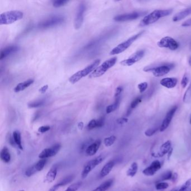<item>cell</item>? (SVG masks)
I'll use <instances>...</instances> for the list:
<instances>
[{"label": "cell", "mask_w": 191, "mask_h": 191, "mask_svg": "<svg viewBox=\"0 0 191 191\" xmlns=\"http://www.w3.org/2000/svg\"><path fill=\"white\" fill-rule=\"evenodd\" d=\"M173 10H157L152 12L144 17L139 24L140 27H145L157 22L160 18L167 17L172 14Z\"/></svg>", "instance_id": "obj_1"}, {"label": "cell", "mask_w": 191, "mask_h": 191, "mask_svg": "<svg viewBox=\"0 0 191 191\" xmlns=\"http://www.w3.org/2000/svg\"><path fill=\"white\" fill-rule=\"evenodd\" d=\"M101 62V60L98 59L96 60L92 63H91L86 67L80 70L79 71L76 72V73H74L73 75H72L69 79V81L70 83L74 84L76 83H78L79 81H80L81 79L83 78H85V76H88V75L91 74L92 73L96 68L98 67V65H99Z\"/></svg>", "instance_id": "obj_2"}, {"label": "cell", "mask_w": 191, "mask_h": 191, "mask_svg": "<svg viewBox=\"0 0 191 191\" xmlns=\"http://www.w3.org/2000/svg\"><path fill=\"white\" fill-rule=\"evenodd\" d=\"M24 17L23 12L14 10L5 12L0 15V24L9 25L20 20Z\"/></svg>", "instance_id": "obj_3"}, {"label": "cell", "mask_w": 191, "mask_h": 191, "mask_svg": "<svg viewBox=\"0 0 191 191\" xmlns=\"http://www.w3.org/2000/svg\"><path fill=\"white\" fill-rule=\"evenodd\" d=\"M117 61V57H113L103 62L101 66L96 68L89 76L90 78H96L103 76L108 70L112 67Z\"/></svg>", "instance_id": "obj_4"}, {"label": "cell", "mask_w": 191, "mask_h": 191, "mask_svg": "<svg viewBox=\"0 0 191 191\" xmlns=\"http://www.w3.org/2000/svg\"><path fill=\"white\" fill-rule=\"evenodd\" d=\"M145 33V31H142L140 33L135 34L134 35L130 37L129 39L125 40L124 42L120 43L117 46L114 47L110 52L111 55H116L120 54L124 51H126L127 48H129L131 45L139 37Z\"/></svg>", "instance_id": "obj_5"}, {"label": "cell", "mask_w": 191, "mask_h": 191, "mask_svg": "<svg viewBox=\"0 0 191 191\" xmlns=\"http://www.w3.org/2000/svg\"><path fill=\"white\" fill-rule=\"evenodd\" d=\"M174 65L173 64L170 63H165L164 65H162L156 67H145L144 69V71L145 72H149L152 71L154 76L159 78L162 77L167 73H168L170 70L172 68L174 67Z\"/></svg>", "instance_id": "obj_6"}, {"label": "cell", "mask_w": 191, "mask_h": 191, "mask_svg": "<svg viewBox=\"0 0 191 191\" xmlns=\"http://www.w3.org/2000/svg\"><path fill=\"white\" fill-rule=\"evenodd\" d=\"M64 22L65 18L62 16H54L40 22L38 24V28L40 29L51 28L61 24Z\"/></svg>", "instance_id": "obj_7"}, {"label": "cell", "mask_w": 191, "mask_h": 191, "mask_svg": "<svg viewBox=\"0 0 191 191\" xmlns=\"http://www.w3.org/2000/svg\"><path fill=\"white\" fill-rule=\"evenodd\" d=\"M104 160V157L101 155L89 161L88 163H86L83 167V169L81 173V177L83 179L87 177L90 172L96 167L99 165L101 163L103 162Z\"/></svg>", "instance_id": "obj_8"}, {"label": "cell", "mask_w": 191, "mask_h": 191, "mask_svg": "<svg viewBox=\"0 0 191 191\" xmlns=\"http://www.w3.org/2000/svg\"><path fill=\"white\" fill-rule=\"evenodd\" d=\"M146 11H136L119 15L114 17V20L117 22H124L136 20L139 17L144 16L146 14Z\"/></svg>", "instance_id": "obj_9"}, {"label": "cell", "mask_w": 191, "mask_h": 191, "mask_svg": "<svg viewBox=\"0 0 191 191\" xmlns=\"http://www.w3.org/2000/svg\"><path fill=\"white\" fill-rule=\"evenodd\" d=\"M157 45L160 48H166L172 51H175L179 48L180 44L173 38L165 37L157 42Z\"/></svg>", "instance_id": "obj_10"}, {"label": "cell", "mask_w": 191, "mask_h": 191, "mask_svg": "<svg viewBox=\"0 0 191 191\" xmlns=\"http://www.w3.org/2000/svg\"><path fill=\"white\" fill-rule=\"evenodd\" d=\"M86 10V6L84 2L79 4L78 11L74 20V28L78 30L81 27L84 19L85 12Z\"/></svg>", "instance_id": "obj_11"}, {"label": "cell", "mask_w": 191, "mask_h": 191, "mask_svg": "<svg viewBox=\"0 0 191 191\" xmlns=\"http://www.w3.org/2000/svg\"><path fill=\"white\" fill-rule=\"evenodd\" d=\"M61 146L60 143H56L50 147L44 149L39 154L38 157L40 159H47L48 157H55L60 152Z\"/></svg>", "instance_id": "obj_12"}, {"label": "cell", "mask_w": 191, "mask_h": 191, "mask_svg": "<svg viewBox=\"0 0 191 191\" xmlns=\"http://www.w3.org/2000/svg\"><path fill=\"white\" fill-rule=\"evenodd\" d=\"M145 55V51L140 50L137 51L129 57V58L123 60L121 62V64L125 66H131L135 64L142 58Z\"/></svg>", "instance_id": "obj_13"}, {"label": "cell", "mask_w": 191, "mask_h": 191, "mask_svg": "<svg viewBox=\"0 0 191 191\" xmlns=\"http://www.w3.org/2000/svg\"><path fill=\"white\" fill-rule=\"evenodd\" d=\"M177 108H178L177 106H174V107H172L169 111L167 113L166 116L164 118V119L163 120V122L160 127V132L164 131L168 127L169 124L172 120V118L174 116L175 113L177 110Z\"/></svg>", "instance_id": "obj_14"}, {"label": "cell", "mask_w": 191, "mask_h": 191, "mask_svg": "<svg viewBox=\"0 0 191 191\" xmlns=\"http://www.w3.org/2000/svg\"><path fill=\"white\" fill-rule=\"evenodd\" d=\"M162 168L161 163L159 160H155L151 164L150 166L145 169L142 173L146 176H152L156 174L158 170Z\"/></svg>", "instance_id": "obj_15"}, {"label": "cell", "mask_w": 191, "mask_h": 191, "mask_svg": "<svg viewBox=\"0 0 191 191\" xmlns=\"http://www.w3.org/2000/svg\"><path fill=\"white\" fill-rule=\"evenodd\" d=\"M172 149V143L170 141H167L164 144H163L160 146L159 151L157 153L152 154V155L155 157H164L167 154H168L169 152Z\"/></svg>", "instance_id": "obj_16"}, {"label": "cell", "mask_w": 191, "mask_h": 191, "mask_svg": "<svg viewBox=\"0 0 191 191\" xmlns=\"http://www.w3.org/2000/svg\"><path fill=\"white\" fill-rule=\"evenodd\" d=\"M101 141L100 139H98L94 142L91 144L85 150V153L88 156H93L95 155L101 145Z\"/></svg>", "instance_id": "obj_17"}, {"label": "cell", "mask_w": 191, "mask_h": 191, "mask_svg": "<svg viewBox=\"0 0 191 191\" xmlns=\"http://www.w3.org/2000/svg\"><path fill=\"white\" fill-rule=\"evenodd\" d=\"M19 50V47L17 45H10L3 49L0 55V60H3L6 57L11 55L12 54L16 53Z\"/></svg>", "instance_id": "obj_18"}, {"label": "cell", "mask_w": 191, "mask_h": 191, "mask_svg": "<svg viewBox=\"0 0 191 191\" xmlns=\"http://www.w3.org/2000/svg\"><path fill=\"white\" fill-rule=\"evenodd\" d=\"M106 35H101L98 37V38H95V39L89 42L86 45L84 46L83 48L84 51H87L90 50V49H93L94 48H95L101 43L104 40L106 39Z\"/></svg>", "instance_id": "obj_19"}, {"label": "cell", "mask_w": 191, "mask_h": 191, "mask_svg": "<svg viewBox=\"0 0 191 191\" xmlns=\"http://www.w3.org/2000/svg\"><path fill=\"white\" fill-rule=\"evenodd\" d=\"M116 162L114 160H111L109 162L106 163L101 170V172L99 174L100 177L104 178L109 174L110 172L112 170L113 168L114 167V165H116Z\"/></svg>", "instance_id": "obj_20"}, {"label": "cell", "mask_w": 191, "mask_h": 191, "mask_svg": "<svg viewBox=\"0 0 191 191\" xmlns=\"http://www.w3.org/2000/svg\"><path fill=\"white\" fill-rule=\"evenodd\" d=\"M58 169V167L57 164L52 166L45 176V181L46 182L52 183L55 180L57 175Z\"/></svg>", "instance_id": "obj_21"}, {"label": "cell", "mask_w": 191, "mask_h": 191, "mask_svg": "<svg viewBox=\"0 0 191 191\" xmlns=\"http://www.w3.org/2000/svg\"><path fill=\"white\" fill-rule=\"evenodd\" d=\"M178 83V79L174 78H166L160 81V84L168 89L174 88Z\"/></svg>", "instance_id": "obj_22"}, {"label": "cell", "mask_w": 191, "mask_h": 191, "mask_svg": "<svg viewBox=\"0 0 191 191\" xmlns=\"http://www.w3.org/2000/svg\"><path fill=\"white\" fill-rule=\"evenodd\" d=\"M34 80L33 79H29L27 81H25L23 83H19L16 86V87L14 88V91L15 93H18L20 91H22L25 90L26 88H28L31 85L34 83Z\"/></svg>", "instance_id": "obj_23"}, {"label": "cell", "mask_w": 191, "mask_h": 191, "mask_svg": "<svg viewBox=\"0 0 191 191\" xmlns=\"http://www.w3.org/2000/svg\"><path fill=\"white\" fill-rule=\"evenodd\" d=\"M191 14V7H190L185 10L180 12L176 14L173 18V21L174 22H177L180 21L185 17H187Z\"/></svg>", "instance_id": "obj_24"}, {"label": "cell", "mask_w": 191, "mask_h": 191, "mask_svg": "<svg viewBox=\"0 0 191 191\" xmlns=\"http://www.w3.org/2000/svg\"><path fill=\"white\" fill-rule=\"evenodd\" d=\"M0 157L1 160L5 163H9L11 160V154L9 149L4 146L1 151Z\"/></svg>", "instance_id": "obj_25"}, {"label": "cell", "mask_w": 191, "mask_h": 191, "mask_svg": "<svg viewBox=\"0 0 191 191\" xmlns=\"http://www.w3.org/2000/svg\"><path fill=\"white\" fill-rule=\"evenodd\" d=\"M113 182H114L113 179H109V180H107L92 191H107L108 190H109L112 187V185L113 184Z\"/></svg>", "instance_id": "obj_26"}, {"label": "cell", "mask_w": 191, "mask_h": 191, "mask_svg": "<svg viewBox=\"0 0 191 191\" xmlns=\"http://www.w3.org/2000/svg\"><path fill=\"white\" fill-rule=\"evenodd\" d=\"M12 137L14 140V142L16 144L17 147L21 150H23V145H22V135L19 131L16 130L14 131L12 134Z\"/></svg>", "instance_id": "obj_27"}, {"label": "cell", "mask_w": 191, "mask_h": 191, "mask_svg": "<svg viewBox=\"0 0 191 191\" xmlns=\"http://www.w3.org/2000/svg\"><path fill=\"white\" fill-rule=\"evenodd\" d=\"M120 101H121V96L115 98V101L114 102V103L112 104H111V105L108 106L107 107L106 112H107V114H109L115 111L119 107V104H120Z\"/></svg>", "instance_id": "obj_28"}, {"label": "cell", "mask_w": 191, "mask_h": 191, "mask_svg": "<svg viewBox=\"0 0 191 191\" xmlns=\"http://www.w3.org/2000/svg\"><path fill=\"white\" fill-rule=\"evenodd\" d=\"M137 170H138V164L137 163L134 162L131 165L130 167L126 172V174L129 177H134L137 173Z\"/></svg>", "instance_id": "obj_29"}, {"label": "cell", "mask_w": 191, "mask_h": 191, "mask_svg": "<svg viewBox=\"0 0 191 191\" xmlns=\"http://www.w3.org/2000/svg\"><path fill=\"white\" fill-rule=\"evenodd\" d=\"M47 162V159H40L37 163L34 164V167L37 170V172L42 171L44 169Z\"/></svg>", "instance_id": "obj_30"}, {"label": "cell", "mask_w": 191, "mask_h": 191, "mask_svg": "<svg viewBox=\"0 0 191 191\" xmlns=\"http://www.w3.org/2000/svg\"><path fill=\"white\" fill-rule=\"evenodd\" d=\"M183 101L185 103H191V83L188 89L185 91L183 96Z\"/></svg>", "instance_id": "obj_31"}, {"label": "cell", "mask_w": 191, "mask_h": 191, "mask_svg": "<svg viewBox=\"0 0 191 191\" xmlns=\"http://www.w3.org/2000/svg\"><path fill=\"white\" fill-rule=\"evenodd\" d=\"M173 173L171 171H167L163 173L160 177V178L157 180L158 182H163L164 180H171L172 178Z\"/></svg>", "instance_id": "obj_32"}, {"label": "cell", "mask_w": 191, "mask_h": 191, "mask_svg": "<svg viewBox=\"0 0 191 191\" xmlns=\"http://www.w3.org/2000/svg\"><path fill=\"white\" fill-rule=\"evenodd\" d=\"M116 140V137L115 136H111L104 139V144L106 147H110L114 144Z\"/></svg>", "instance_id": "obj_33"}, {"label": "cell", "mask_w": 191, "mask_h": 191, "mask_svg": "<svg viewBox=\"0 0 191 191\" xmlns=\"http://www.w3.org/2000/svg\"><path fill=\"white\" fill-rule=\"evenodd\" d=\"M191 190V178L187 180L183 185L178 189V191H190Z\"/></svg>", "instance_id": "obj_34"}, {"label": "cell", "mask_w": 191, "mask_h": 191, "mask_svg": "<svg viewBox=\"0 0 191 191\" xmlns=\"http://www.w3.org/2000/svg\"><path fill=\"white\" fill-rule=\"evenodd\" d=\"M83 183L81 182H78L70 185L65 191H77L81 187Z\"/></svg>", "instance_id": "obj_35"}, {"label": "cell", "mask_w": 191, "mask_h": 191, "mask_svg": "<svg viewBox=\"0 0 191 191\" xmlns=\"http://www.w3.org/2000/svg\"><path fill=\"white\" fill-rule=\"evenodd\" d=\"M75 178L74 175H69L67 177H65L63 179H62L60 182L61 183V184L62 185V187L65 186V185H67L68 184H69L70 183H71L73 179Z\"/></svg>", "instance_id": "obj_36"}, {"label": "cell", "mask_w": 191, "mask_h": 191, "mask_svg": "<svg viewBox=\"0 0 191 191\" xmlns=\"http://www.w3.org/2000/svg\"><path fill=\"white\" fill-rule=\"evenodd\" d=\"M45 104V101L42 100L41 101H37L29 103L28 104V107L30 108H35L38 107H42Z\"/></svg>", "instance_id": "obj_37"}, {"label": "cell", "mask_w": 191, "mask_h": 191, "mask_svg": "<svg viewBox=\"0 0 191 191\" xmlns=\"http://www.w3.org/2000/svg\"><path fill=\"white\" fill-rule=\"evenodd\" d=\"M37 172V171L35 168L34 165H33L26 170V171L25 172V174L27 177H30L32 175H33L34 174H35Z\"/></svg>", "instance_id": "obj_38"}, {"label": "cell", "mask_w": 191, "mask_h": 191, "mask_svg": "<svg viewBox=\"0 0 191 191\" xmlns=\"http://www.w3.org/2000/svg\"><path fill=\"white\" fill-rule=\"evenodd\" d=\"M169 185L168 183L167 182H158L155 185V188L158 191H160L168 188Z\"/></svg>", "instance_id": "obj_39"}, {"label": "cell", "mask_w": 191, "mask_h": 191, "mask_svg": "<svg viewBox=\"0 0 191 191\" xmlns=\"http://www.w3.org/2000/svg\"><path fill=\"white\" fill-rule=\"evenodd\" d=\"M141 101H142V97L139 96V97L135 98V99L131 102V106H130L129 108L131 109H134V108H135L136 107H137L140 103Z\"/></svg>", "instance_id": "obj_40"}, {"label": "cell", "mask_w": 191, "mask_h": 191, "mask_svg": "<svg viewBox=\"0 0 191 191\" xmlns=\"http://www.w3.org/2000/svg\"><path fill=\"white\" fill-rule=\"evenodd\" d=\"M68 1L66 0H57L53 2V6L55 7H60L61 6L65 5L67 3H68Z\"/></svg>", "instance_id": "obj_41"}, {"label": "cell", "mask_w": 191, "mask_h": 191, "mask_svg": "<svg viewBox=\"0 0 191 191\" xmlns=\"http://www.w3.org/2000/svg\"><path fill=\"white\" fill-rule=\"evenodd\" d=\"M159 129H160V128H158V127H155V128L154 127V128L149 129L146 130L145 132V134L147 137H151L152 135H154L157 132Z\"/></svg>", "instance_id": "obj_42"}, {"label": "cell", "mask_w": 191, "mask_h": 191, "mask_svg": "<svg viewBox=\"0 0 191 191\" xmlns=\"http://www.w3.org/2000/svg\"><path fill=\"white\" fill-rule=\"evenodd\" d=\"M97 128V121L96 119L91 120L88 124V129L89 130L94 129Z\"/></svg>", "instance_id": "obj_43"}, {"label": "cell", "mask_w": 191, "mask_h": 191, "mask_svg": "<svg viewBox=\"0 0 191 191\" xmlns=\"http://www.w3.org/2000/svg\"><path fill=\"white\" fill-rule=\"evenodd\" d=\"M148 87V84L146 82L142 83L138 85V89L140 90L141 93H144L147 89Z\"/></svg>", "instance_id": "obj_44"}, {"label": "cell", "mask_w": 191, "mask_h": 191, "mask_svg": "<svg viewBox=\"0 0 191 191\" xmlns=\"http://www.w3.org/2000/svg\"><path fill=\"white\" fill-rule=\"evenodd\" d=\"M188 81H189V79L187 76V75L185 73L183 77V79L181 81V85L183 87V88H185V87L187 86V85L188 83Z\"/></svg>", "instance_id": "obj_45"}, {"label": "cell", "mask_w": 191, "mask_h": 191, "mask_svg": "<svg viewBox=\"0 0 191 191\" xmlns=\"http://www.w3.org/2000/svg\"><path fill=\"white\" fill-rule=\"evenodd\" d=\"M51 129V127L50 126H43L40 127L38 129V132L40 133L43 134L48 132V131H50Z\"/></svg>", "instance_id": "obj_46"}, {"label": "cell", "mask_w": 191, "mask_h": 191, "mask_svg": "<svg viewBox=\"0 0 191 191\" xmlns=\"http://www.w3.org/2000/svg\"><path fill=\"white\" fill-rule=\"evenodd\" d=\"M104 117H101L99 119H97V128H101L104 124Z\"/></svg>", "instance_id": "obj_47"}, {"label": "cell", "mask_w": 191, "mask_h": 191, "mask_svg": "<svg viewBox=\"0 0 191 191\" xmlns=\"http://www.w3.org/2000/svg\"><path fill=\"white\" fill-rule=\"evenodd\" d=\"M123 91V88L122 86H118V88L116 90V93L114 94V98H118L121 96V94Z\"/></svg>", "instance_id": "obj_48"}, {"label": "cell", "mask_w": 191, "mask_h": 191, "mask_svg": "<svg viewBox=\"0 0 191 191\" xmlns=\"http://www.w3.org/2000/svg\"><path fill=\"white\" fill-rule=\"evenodd\" d=\"M62 187V185L61 184L60 182H59V183H57L56 185H53L50 189H49V190L48 191H57L59 188H60Z\"/></svg>", "instance_id": "obj_49"}, {"label": "cell", "mask_w": 191, "mask_h": 191, "mask_svg": "<svg viewBox=\"0 0 191 191\" xmlns=\"http://www.w3.org/2000/svg\"><path fill=\"white\" fill-rule=\"evenodd\" d=\"M128 119L125 117H122V118H120L118 119L117 120V122L119 124H126L128 122Z\"/></svg>", "instance_id": "obj_50"}, {"label": "cell", "mask_w": 191, "mask_h": 191, "mask_svg": "<svg viewBox=\"0 0 191 191\" xmlns=\"http://www.w3.org/2000/svg\"><path fill=\"white\" fill-rule=\"evenodd\" d=\"M182 26L183 27H191V19H190L186 20L184 23L182 24Z\"/></svg>", "instance_id": "obj_51"}, {"label": "cell", "mask_w": 191, "mask_h": 191, "mask_svg": "<svg viewBox=\"0 0 191 191\" xmlns=\"http://www.w3.org/2000/svg\"><path fill=\"white\" fill-rule=\"evenodd\" d=\"M48 85H44L43 86H42L40 89L39 92L42 94H45V92L47 91V90H48Z\"/></svg>", "instance_id": "obj_52"}, {"label": "cell", "mask_w": 191, "mask_h": 191, "mask_svg": "<svg viewBox=\"0 0 191 191\" xmlns=\"http://www.w3.org/2000/svg\"><path fill=\"white\" fill-rule=\"evenodd\" d=\"M84 126V123L83 122H79L78 124V127L80 130H82V129H83Z\"/></svg>", "instance_id": "obj_53"}, {"label": "cell", "mask_w": 191, "mask_h": 191, "mask_svg": "<svg viewBox=\"0 0 191 191\" xmlns=\"http://www.w3.org/2000/svg\"><path fill=\"white\" fill-rule=\"evenodd\" d=\"M177 178H178V175H177V173H174L173 174L172 178L171 180H172V182H175V181H176V180H177Z\"/></svg>", "instance_id": "obj_54"}, {"label": "cell", "mask_w": 191, "mask_h": 191, "mask_svg": "<svg viewBox=\"0 0 191 191\" xmlns=\"http://www.w3.org/2000/svg\"><path fill=\"white\" fill-rule=\"evenodd\" d=\"M173 148H172L171 149H170V150L169 151V152H168V159H170V157H171V155H172V152H173Z\"/></svg>", "instance_id": "obj_55"}, {"label": "cell", "mask_w": 191, "mask_h": 191, "mask_svg": "<svg viewBox=\"0 0 191 191\" xmlns=\"http://www.w3.org/2000/svg\"><path fill=\"white\" fill-rule=\"evenodd\" d=\"M189 64H190V65L191 66V57H190V60H189Z\"/></svg>", "instance_id": "obj_56"}, {"label": "cell", "mask_w": 191, "mask_h": 191, "mask_svg": "<svg viewBox=\"0 0 191 191\" xmlns=\"http://www.w3.org/2000/svg\"><path fill=\"white\" fill-rule=\"evenodd\" d=\"M178 188H176V189H174V190H173L170 191H178Z\"/></svg>", "instance_id": "obj_57"}, {"label": "cell", "mask_w": 191, "mask_h": 191, "mask_svg": "<svg viewBox=\"0 0 191 191\" xmlns=\"http://www.w3.org/2000/svg\"><path fill=\"white\" fill-rule=\"evenodd\" d=\"M190 124H191V119H190Z\"/></svg>", "instance_id": "obj_58"}, {"label": "cell", "mask_w": 191, "mask_h": 191, "mask_svg": "<svg viewBox=\"0 0 191 191\" xmlns=\"http://www.w3.org/2000/svg\"></svg>", "instance_id": "obj_59"}]
</instances>
